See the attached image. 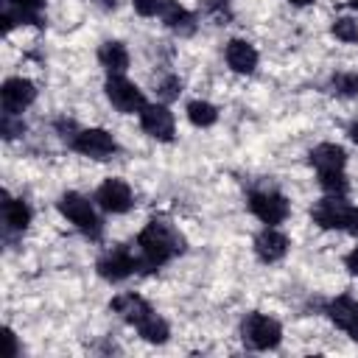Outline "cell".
<instances>
[{
	"label": "cell",
	"instance_id": "9",
	"mask_svg": "<svg viewBox=\"0 0 358 358\" xmlns=\"http://www.w3.org/2000/svg\"><path fill=\"white\" fill-rule=\"evenodd\" d=\"M95 204H98L103 213H109V215H123V213H129V210L134 207V193H131V187H129L126 179L109 176V179H103V182L98 185V190H95Z\"/></svg>",
	"mask_w": 358,
	"mask_h": 358
},
{
	"label": "cell",
	"instance_id": "34",
	"mask_svg": "<svg viewBox=\"0 0 358 358\" xmlns=\"http://www.w3.org/2000/svg\"><path fill=\"white\" fill-rule=\"evenodd\" d=\"M98 6H103L106 11H115L120 6V0H98Z\"/></svg>",
	"mask_w": 358,
	"mask_h": 358
},
{
	"label": "cell",
	"instance_id": "19",
	"mask_svg": "<svg viewBox=\"0 0 358 358\" xmlns=\"http://www.w3.org/2000/svg\"><path fill=\"white\" fill-rule=\"evenodd\" d=\"M109 310H115V313H120L131 327L143 319V316H148L151 310H154V305L148 302V299H143L140 294H117L112 302H109Z\"/></svg>",
	"mask_w": 358,
	"mask_h": 358
},
{
	"label": "cell",
	"instance_id": "20",
	"mask_svg": "<svg viewBox=\"0 0 358 358\" xmlns=\"http://www.w3.org/2000/svg\"><path fill=\"white\" fill-rule=\"evenodd\" d=\"M98 62L109 76H123L129 70V50L120 39H106L98 48Z\"/></svg>",
	"mask_w": 358,
	"mask_h": 358
},
{
	"label": "cell",
	"instance_id": "11",
	"mask_svg": "<svg viewBox=\"0 0 358 358\" xmlns=\"http://www.w3.org/2000/svg\"><path fill=\"white\" fill-rule=\"evenodd\" d=\"M36 101V84L22 76H11L0 87V106L8 115H22Z\"/></svg>",
	"mask_w": 358,
	"mask_h": 358
},
{
	"label": "cell",
	"instance_id": "27",
	"mask_svg": "<svg viewBox=\"0 0 358 358\" xmlns=\"http://www.w3.org/2000/svg\"><path fill=\"white\" fill-rule=\"evenodd\" d=\"M182 95V78L176 76V73H168V76H162L159 81H157V98L162 101V103H171V101H176Z\"/></svg>",
	"mask_w": 358,
	"mask_h": 358
},
{
	"label": "cell",
	"instance_id": "26",
	"mask_svg": "<svg viewBox=\"0 0 358 358\" xmlns=\"http://www.w3.org/2000/svg\"><path fill=\"white\" fill-rule=\"evenodd\" d=\"M330 34L344 45H355L358 42V22L352 17H336L330 25Z\"/></svg>",
	"mask_w": 358,
	"mask_h": 358
},
{
	"label": "cell",
	"instance_id": "8",
	"mask_svg": "<svg viewBox=\"0 0 358 358\" xmlns=\"http://www.w3.org/2000/svg\"><path fill=\"white\" fill-rule=\"evenodd\" d=\"M350 213H352V204L347 201V196H322L313 207H310V218L319 229H341L347 232V224H350Z\"/></svg>",
	"mask_w": 358,
	"mask_h": 358
},
{
	"label": "cell",
	"instance_id": "30",
	"mask_svg": "<svg viewBox=\"0 0 358 358\" xmlns=\"http://www.w3.org/2000/svg\"><path fill=\"white\" fill-rule=\"evenodd\" d=\"M344 268H347L352 277H358V246H355L350 255H344Z\"/></svg>",
	"mask_w": 358,
	"mask_h": 358
},
{
	"label": "cell",
	"instance_id": "18",
	"mask_svg": "<svg viewBox=\"0 0 358 358\" xmlns=\"http://www.w3.org/2000/svg\"><path fill=\"white\" fill-rule=\"evenodd\" d=\"M308 162L316 168V173L324 171H344L347 168V151L338 143H319L308 151Z\"/></svg>",
	"mask_w": 358,
	"mask_h": 358
},
{
	"label": "cell",
	"instance_id": "2",
	"mask_svg": "<svg viewBox=\"0 0 358 358\" xmlns=\"http://www.w3.org/2000/svg\"><path fill=\"white\" fill-rule=\"evenodd\" d=\"M56 210H59L81 235H87L90 241H101V235H103V221H101V215H98L101 207L95 204V199L90 201L84 193L67 190V193L59 196Z\"/></svg>",
	"mask_w": 358,
	"mask_h": 358
},
{
	"label": "cell",
	"instance_id": "23",
	"mask_svg": "<svg viewBox=\"0 0 358 358\" xmlns=\"http://www.w3.org/2000/svg\"><path fill=\"white\" fill-rule=\"evenodd\" d=\"M330 92L338 98H358V73L355 70H338L330 76Z\"/></svg>",
	"mask_w": 358,
	"mask_h": 358
},
{
	"label": "cell",
	"instance_id": "28",
	"mask_svg": "<svg viewBox=\"0 0 358 358\" xmlns=\"http://www.w3.org/2000/svg\"><path fill=\"white\" fill-rule=\"evenodd\" d=\"M0 134H3V140H14V137H20V134H25V120H22V115H8V112H3L0 115Z\"/></svg>",
	"mask_w": 358,
	"mask_h": 358
},
{
	"label": "cell",
	"instance_id": "1",
	"mask_svg": "<svg viewBox=\"0 0 358 358\" xmlns=\"http://www.w3.org/2000/svg\"><path fill=\"white\" fill-rule=\"evenodd\" d=\"M134 249L140 257V271H157L187 249L185 235L162 215L148 218L145 227L134 238Z\"/></svg>",
	"mask_w": 358,
	"mask_h": 358
},
{
	"label": "cell",
	"instance_id": "7",
	"mask_svg": "<svg viewBox=\"0 0 358 358\" xmlns=\"http://www.w3.org/2000/svg\"><path fill=\"white\" fill-rule=\"evenodd\" d=\"M103 92H106V101L120 112V115H137L148 101L143 95V90L129 81L126 76H106L103 81Z\"/></svg>",
	"mask_w": 358,
	"mask_h": 358
},
{
	"label": "cell",
	"instance_id": "33",
	"mask_svg": "<svg viewBox=\"0 0 358 358\" xmlns=\"http://www.w3.org/2000/svg\"><path fill=\"white\" fill-rule=\"evenodd\" d=\"M347 137H350V140H352V143L358 145V117H355V120H352V123L347 126Z\"/></svg>",
	"mask_w": 358,
	"mask_h": 358
},
{
	"label": "cell",
	"instance_id": "35",
	"mask_svg": "<svg viewBox=\"0 0 358 358\" xmlns=\"http://www.w3.org/2000/svg\"><path fill=\"white\" fill-rule=\"evenodd\" d=\"M291 6H296V8H305V6H313L316 0H288Z\"/></svg>",
	"mask_w": 358,
	"mask_h": 358
},
{
	"label": "cell",
	"instance_id": "12",
	"mask_svg": "<svg viewBox=\"0 0 358 358\" xmlns=\"http://www.w3.org/2000/svg\"><path fill=\"white\" fill-rule=\"evenodd\" d=\"M45 3L48 0H3V11H0L3 34H8L14 25H45L42 22Z\"/></svg>",
	"mask_w": 358,
	"mask_h": 358
},
{
	"label": "cell",
	"instance_id": "15",
	"mask_svg": "<svg viewBox=\"0 0 358 358\" xmlns=\"http://www.w3.org/2000/svg\"><path fill=\"white\" fill-rule=\"evenodd\" d=\"M224 59H227V67L238 76H252L257 70V62H260L255 45L246 39H229L224 48Z\"/></svg>",
	"mask_w": 358,
	"mask_h": 358
},
{
	"label": "cell",
	"instance_id": "22",
	"mask_svg": "<svg viewBox=\"0 0 358 358\" xmlns=\"http://www.w3.org/2000/svg\"><path fill=\"white\" fill-rule=\"evenodd\" d=\"M185 115H187V120H190L196 129H210V126L218 120V109H215L210 101H201V98L190 101V103L185 106Z\"/></svg>",
	"mask_w": 358,
	"mask_h": 358
},
{
	"label": "cell",
	"instance_id": "5",
	"mask_svg": "<svg viewBox=\"0 0 358 358\" xmlns=\"http://www.w3.org/2000/svg\"><path fill=\"white\" fill-rule=\"evenodd\" d=\"M67 145L76 154L90 157V159H98V162H106V159H112L120 151V143L106 129H78L76 137Z\"/></svg>",
	"mask_w": 358,
	"mask_h": 358
},
{
	"label": "cell",
	"instance_id": "29",
	"mask_svg": "<svg viewBox=\"0 0 358 358\" xmlns=\"http://www.w3.org/2000/svg\"><path fill=\"white\" fill-rule=\"evenodd\" d=\"M131 6H134V11L140 17H159L165 0H131Z\"/></svg>",
	"mask_w": 358,
	"mask_h": 358
},
{
	"label": "cell",
	"instance_id": "14",
	"mask_svg": "<svg viewBox=\"0 0 358 358\" xmlns=\"http://www.w3.org/2000/svg\"><path fill=\"white\" fill-rule=\"evenodd\" d=\"M291 249L288 235L280 227H263L255 235V255L260 263H280Z\"/></svg>",
	"mask_w": 358,
	"mask_h": 358
},
{
	"label": "cell",
	"instance_id": "32",
	"mask_svg": "<svg viewBox=\"0 0 358 358\" xmlns=\"http://www.w3.org/2000/svg\"><path fill=\"white\" fill-rule=\"evenodd\" d=\"M347 232H350L352 238H358V207H352V213H350V224H347Z\"/></svg>",
	"mask_w": 358,
	"mask_h": 358
},
{
	"label": "cell",
	"instance_id": "21",
	"mask_svg": "<svg viewBox=\"0 0 358 358\" xmlns=\"http://www.w3.org/2000/svg\"><path fill=\"white\" fill-rule=\"evenodd\" d=\"M134 330H137L140 338L148 341V344H165V341L171 338V324H168L157 310H151L148 316H143V319L134 324Z\"/></svg>",
	"mask_w": 358,
	"mask_h": 358
},
{
	"label": "cell",
	"instance_id": "10",
	"mask_svg": "<svg viewBox=\"0 0 358 358\" xmlns=\"http://www.w3.org/2000/svg\"><path fill=\"white\" fill-rule=\"evenodd\" d=\"M137 117H140V129L148 134V137H154L157 143H171L173 140V134H176V120H173V112L168 109V103H145L140 112H137Z\"/></svg>",
	"mask_w": 358,
	"mask_h": 358
},
{
	"label": "cell",
	"instance_id": "25",
	"mask_svg": "<svg viewBox=\"0 0 358 358\" xmlns=\"http://www.w3.org/2000/svg\"><path fill=\"white\" fill-rule=\"evenodd\" d=\"M199 6H201V14L215 25H229V20L235 17L229 0H201Z\"/></svg>",
	"mask_w": 358,
	"mask_h": 358
},
{
	"label": "cell",
	"instance_id": "16",
	"mask_svg": "<svg viewBox=\"0 0 358 358\" xmlns=\"http://www.w3.org/2000/svg\"><path fill=\"white\" fill-rule=\"evenodd\" d=\"M0 213H3V227H6V235H22L34 218V210L25 199H14L8 193H3V204H0Z\"/></svg>",
	"mask_w": 358,
	"mask_h": 358
},
{
	"label": "cell",
	"instance_id": "36",
	"mask_svg": "<svg viewBox=\"0 0 358 358\" xmlns=\"http://www.w3.org/2000/svg\"><path fill=\"white\" fill-rule=\"evenodd\" d=\"M347 6H350L352 11H358V0H347Z\"/></svg>",
	"mask_w": 358,
	"mask_h": 358
},
{
	"label": "cell",
	"instance_id": "4",
	"mask_svg": "<svg viewBox=\"0 0 358 358\" xmlns=\"http://www.w3.org/2000/svg\"><path fill=\"white\" fill-rule=\"evenodd\" d=\"M246 207L266 227H280L291 213L288 199L277 187H252L246 193Z\"/></svg>",
	"mask_w": 358,
	"mask_h": 358
},
{
	"label": "cell",
	"instance_id": "13",
	"mask_svg": "<svg viewBox=\"0 0 358 358\" xmlns=\"http://www.w3.org/2000/svg\"><path fill=\"white\" fill-rule=\"evenodd\" d=\"M324 316L344 330L355 344H358V299L352 294H338L324 305Z\"/></svg>",
	"mask_w": 358,
	"mask_h": 358
},
{
	"label": "cell",
	"instance_id": "17",
	"mask_svg": "<svg viewBox=\"0 0 358 358\" xmlns=\"http://www.w3.org/2000/svg\"><path fill=\"white\" fill-rule=\"evenodd\" d=\"M159 20L176 36H193L196 28H199V17L190 8H185L182 3H176V0H165V6L159 11Z\"/></svg>",
	"mask_w": 358,
	"mask_h": 358
},
{
	"label": "cell",
	"instance_id": "6",
	"mask_svg": "<svg viewBox=\"0 0 358 358\" xmlns=\"http://www.w3.org/2000/svg\"><path fill=\"white\" fill-rule=\"evenodd\" d=\"M95 271H98V277L106 280V282H123V280H129L131 274L140 271L137 249H129V246H115V249H109L106 255L98 257Z\"/></svg>",
	"mask_w": 358,
	"mask_h": 358
},
{
	"label": "cell",
	"instance_id": "24",
	"mask_svg": "<svg viewBox=\"0 0 358 358\" xmlns=\"http://www.w3.org/2000/svg\"><path fill=\"white\" fill-rule=\"evenodd\" d=\"M316 179L327 196H347L350 193V179L344 171H324V173H316Z\"/></svg>",
	"mask_w": 358,
	"mask_h": 358
},
{
	"label": "cell",
	"instance_id": "3",
	"mask_svg": "<svg viewBox=\"0 0 358 358\" xmlns=\"http://www.w3.org/2000/svg\"><path fill=\"white\" fill-rule=\"evenodd\" d=\"M241 341H243L246 350H255V352L274 350L282 341V324L268 313L252 310L241 322Z\"/></svg>",
	"mask_w": 358,
	"mask_h": 358
},
{
	"label": "cell",
	"instance_id": "31",
	"mask_svg": "<svg viewBox=\"0 0 358 358\" xmlns=\"http://www.w3.org/2000/svg\"><path fill=\"white\" fill-rule=\"evenodd\" d=\"M6 341H8L6 355H8V358H17V352H20V350H17V336H14V330H11V327H6Z\"/></svg>",
	"mask_w": 358,
	"mask_h": 358
}]
</instances>
